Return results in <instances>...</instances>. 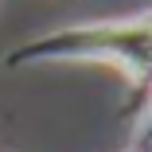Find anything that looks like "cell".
I'll return each mask as SVG.
<instances>
[{"label":"cell","mask_w":152,"mask_h":152,"mask_svg":"<svg viewBox=\"0 0 152 152\" xmlns=\"http://www.w3.org/2000/svg\"><path fill=\"white\" fill-rule=\"evenodd\" d=\"M78 58H98L117 63L133 86H144L152 78V12L133 20H105V23H82L63 27L55 35H39L8 55V66L27 63H78Z\"/></svg>","instance_id":"6da1fadb"},{"label":"cell","mask_w":152,"mask_h":152,"mask_svg":"<svg viewBox=\"0 0 152 152\" xmlns=\"http://www.w3.org/2000/svg\"><path fill=\"white\" fill-rule=\"evenodd\" d=\"M140 140H144V148L152 144V109H148V117L140 121Z\"/></svg>","instance_id":"7a4b0ae2"}]
</instances>
